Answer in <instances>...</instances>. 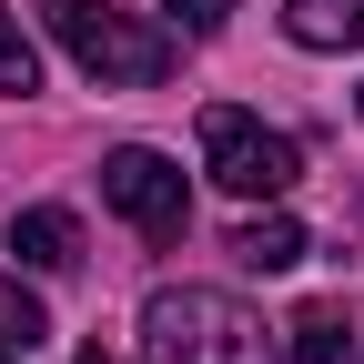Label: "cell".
Segmentation results:
<instances>
[{
  "instance_id": "cell-5",
  "label": "cell",
  "mask_w": 364,
  "mask_h": 364,
  "mask_svg": "<svg viewBox=\"0 0 364 364\" xmlns=\"http://www.w3.org/2000/svg\"><path fill=\"white\" fill-rule=\"evenodd\" d=\"M11 253H21L31 273H71V263H81V223H71L61 203H31V213H11Z\"/></svg>"
},
{
  "instance_id": "cell-3",
  "label": "cell",
  "mask_w": 364,
  "mask_h": 364,
  "mask_svg": "<svg viewBox=\"0 0 364 364\" xmlns=\"http://www.w3.org/2000/svg\"><path fill=\"white\" fill-rule=\"evenodd\" d=\"M203 172L233 203H284L294 182H304V142L273 132V122H253V112H233V102H213L203 112Z\"/></svg>"
},
{
  "instance_id": "cell-1",
  "label": "cell",
  "mask_w": 364,
  "mask_h": 364,
  "mask_svg": "<svg viewBox=\"0 0 364 364\" xmlns=\"http://www.w3.org/2000/svg\"><path fill=\"white\" fill-rule=\"evenodd\" d=\"M142 354L152 364H273V334L223 284H162L142 304Z\"/></svg>"
},
{
  "instance_id": "cell-10",
  "label": "cell",
  "mask_w": 364,
  "mask_h": 364,
  "mask_svg": "<svg viewBox=\"0 0 364 364\" xmlns=\"http://www.w3.org/2000/svg\"><path fill=\"white\" fill-rule=\"evenodd\" d=\"M21 91H41V51H31L21 11H0V102H21Z\"/></svg>"
},
{
  "instance_id": "cell-4",
  "label": "cell",
  "mask_w": 364,
  "mask_h": 364,
  "mask_svg": "<svg viewBox=\"0 0 364 364\" xmlns=\"http://www.w3.org/2000/svg\"><path fill=\"white\" fill-rule=\"evenodd\" d=\"M102 203L132 223L142 243H182V223H193V193H182V162L152 152V142H122L102 152Z\"/></svg>"
},
{
  "instance_id": "cell-13",
  "label": "cell",
  "mask_w": 364,
  "mask_h": 364,
  "mask_svg": "<svg viewBox=\"0 0 364 364\" xmlns=\"http://www.w3.org/2000/svg\"><path fill=\"white\" fill-rule=\"evenodd\" d=\"M0 364H21V354H0Z\"/></svg>"
},
{
  "instance_id": "cell-11",
  "label": "cell",
  "mask_w": 364,
  "mask_h": 364,
  "mask_svg": "<svg viewBox=\"0 0 364 364\" xmlns=\"http://www.w3.org/2000/svg\"><path fill=\"white\" fill-rule=\"evenodd\" d=\"M243 0H172V21H182V41H213L223 21H233Z\"/></svg>"
},
{
  "instance_id": "cell-6",
  "label": "cell",
  "mask_w": 364,
  "mask_h": 364,
  "mask_svg": "<svg viewBox=\"0 0 364 364\" xmlns=\"http://www.w3.org/2000/svg\"><path fill=\"white\" fill-rule=\"evenodd\" d=\"M284 31L304 51H364V0H284Z\"/></svg>"
},
{
  "instance_id": "cell-2",
  "label": "cell",
  "mask_w": 364,
  "mask_h": 364,
  "mask_svg": "<svg viewBox=\"0 0 364 364\" xmlns=\"http://www.w3.org/2000/svg\"><path fill=\"white\" fill-rule=\"evenodd\" d=\"M41 21H51V41H61L102 91H152V81H172V61H182L172 31L112 11V0H41Z\"/></svg>"
},
{
  "instance_id": "cell-9",
  "label": "cell",
  "mask_w": 364,
  "mask_h": 364,
  "mask_svg": "<svg viewBox=\"0 0 364 364\" xmlns=\"http://www.w3.org/2000/svg\"><path fill=\"white\" fill-rule=\"evenodd\" d=\"M41 334H51V314H41V294L21 284V273H0V354H31Z\"/></svg>"
},
{
  "instance_id": "cell-14",
  "label": "cell",
  "mask_w": 364,
  "mask_h": 364,
  "mask_svg": "<svg viewBox=\"0 0 364 364\" xmlns=\"http://www.w3.org/2000/svg\"><path fill=\"white\" fill-rule=\"evenodd\" d=\"M354 112H364V102H354Z\"/></svg>"
},
{
  "instance_id": "cell-7",
  "label": "cell",
  "mask_w": 364,
  "mask_h": 364,
  "mask_svg": "<svg viewBox=\"0 0 364 364\" xmlns=\"http://www.w3.org/2000/svg\"><path fill=\"white\" fill-rule=\"evenodd\" d=\"M233 253H243L253 273H294V263H304V223H294L284 203H273V213H253L243 233H233Z\"/></svg>"
},
{
  "instance_id": "cell-12",
  "label": "cell",
  "mask_w": 364,
  "mask_h": 364,
  "mask_svg": "<svg viewBox=\"0 0 364 364\" xmlns=\"http://www.w3.org/2000/svg\"><path fill=\"white\" fill-rule=\"evenodd\" d=\"M81 364H122V354H102V344H91V354H81Z\"/></svg>"
},
{
  "instance_id": "cell-8",
  "label": "cell",
  "mask_w": 364,
  "mask_h": 364,
  "mask_svg": "<svg viewBox=\"0 0 364 364\" xmlns=\"http://www.w3.org/2000/svg\"><path fill=\"white\" fill-rule=\"evenodd\" d=\"M284 344H294V364H354V324H344V304H304Z\"/></svg>"
}]
</instances>
